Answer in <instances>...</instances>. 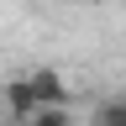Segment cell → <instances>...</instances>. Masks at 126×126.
<instances>
[{"label":"cell","mask_w":126,"mask_h":126,"mask_svg":"<svg viewBox=\"0 0 126 126\" xmlns=\"http://www.w3.org/2000/svg\"><path fill=\"white\" fill-rule=\"evenodd\" d=\"M0 100H5V116H11L16 126H26L32 116H37V89H32V74H16V79H5Z\"/></svg>","instance_id":"6da1fadb"},{"label":"cell","mask_w":126,"mask_h":126,"mask_svg":"<svg viewBox=\"0 0 126 126\" xmlns=\"http://www.w3.org/2000/svg\"><path fill=\"white\" fill-rule=\"evenodd\" d=\"M32 89H37V105H68V79L58 68H32Z\"/></svg>","instance_id":"7a4b0ae2"},{"label":"cell","mask_w":126,"mask_h":126,"mask_svg":"<svg viewBox=\"0 0 126 126\" xmlns=\"http://www.w3.org/2000/svg\"><path fill=\"white\" fill-rule=\"evenodd\" d=\"M94 126H126V94H110L94 105Z\"/></svg>","instance_id":"3957f363"},{"label":"cell","mask_w":126,"mask_h":126,"mask_svg":"<svg viewBox=\"0 0 126 126\" xmlns=\"http://www.w3.org/2000/svg\"><path fill=\"white\" fill-rule=\"evenodd\" d=\"M26 126H74V116H68V105H37V116Z\"/></svg>","instance_id":"277c9868"},{"label":"cell","mask_w":126,"mask_h":126,"mask_svg":"<svg viewBox=\"0 0 126 126\" xmlns=\"http://www.w3.org/2000/svg\"><path fill=\"white\" fill-rule=\"evenodd\" d=\"M84 5H105V0H84Z\"/></svg>","instance_id":"5b68a950"},{"label":"cell","mask_w":126,"mask_h":126,"mask_svg":"<svg viewBox=\"0 0 126 126\" xmlns=\"http://www.w3.org/2000/svg\"><path fill=\"white\" fill-rule=\"evenodd\" d=\"M11 126H16V121H11Z\"/></svg>","instance_id":"8992f818"}]
</instances>
